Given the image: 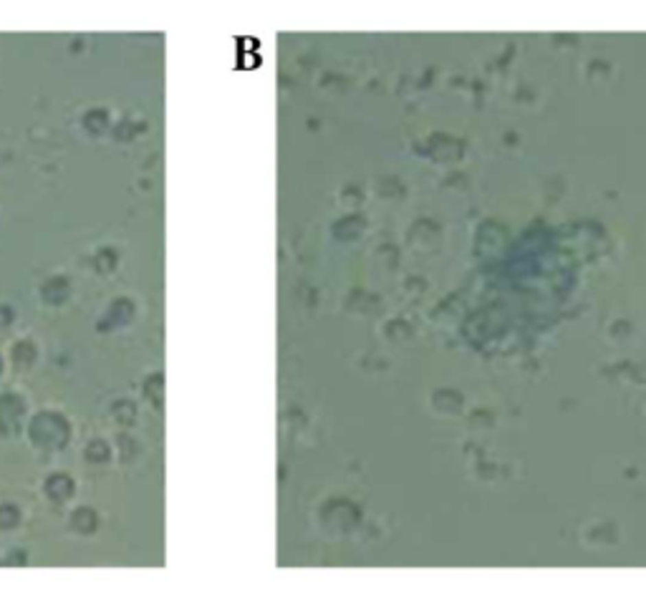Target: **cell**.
Segmentation results:
<instances>
[{
    "label": "cell",
    "mask_w": 646,
    "mask_h": 590,
    "mask_svg": "<svg viewBox=\"0 0 646 590\" xmlns=\"http://www.w3.org/2000/svg\"><path fill=\"white\" fill-rule=\"evenodd\" d=\"M144 397L152 401L154 406H162V397H164V376L162 373H152L144 384Z\"/></svg>",
    "instance_id": "9a60e30c"
},
{
    "label": "cell",
    "mask_w": 646,
    "mask_h": 590,
    "mask_svg": "<svg viewBox=\"0 0 646 590\" xmlns=\"http://www.w3.org/2000/svg\"><path fill=\"white\" fill-rule=\"evenodd\" d=\"M427 152L437 162H457L459 156L465 154V141L450 134H432L427 139Z\"/></svg>",
    "instance_id": "5b68a950"
},
{
    "label": "cell",
    "mask_w": 646,
    "mask_h": 590,
    "mask_svg": "<svg viewBox=\"0 0 646 590\" xmlns=\"http://www.w3.org/2000/svg\"><path fill=\"white\" fill-rule=\"evenodd\" d=\"M387 333H389V338L402 341V338H409V335H412V328L406 326L404 320H391L389 326H387Z\"/></svg>",
    "instance_id": "603a6c76"
},
{
    "label": "cell",
    "mask_w": 646,
    "mask_h": 590,
    "mask_svg": "<svg viewBox=\"0 0 646 590\" xmlns=\"http://www.w3.org/2000/svg\"><path fill=\"white\" fill-rule=\"evenodd\" d=\"M492 427H495V416H492V412H487V409H475V412H472V416H470V429H472L475 434L490 432Z\"/></svg>",
    "instance_id": "2e32d148"
},
{
    "label": "cell",
    "mask_w": 646,
    "mask_h": 590,
    "mask_svg": "<svg viewBox=\"0 0 646 590\" xmlns=\"http://www.w3.org/2000/svg\"><path fill=\"white\" fill-rule=\"evenodd\" d=\"M429 404H432L435 414H439V416H454V414L465 409V399L454 388H437Z\"/></svg>",
    "instance_id": "ba28073f"
},
{
    "label": "cell",
    "mask_w": 646,
    "mask_h": 590,
    "mask_svg": "<svg viewBox=\"0 0 646 590\" xmlns=\"http://www.w3.org/2000/svg\"><path fill=\"white\" fill-rule=\"evenodd\" d=\"M109 457H111V449L104 439H94V442L86 447V459H89V462H106Z\"/></svg>",
    "instance_id": "ac0fdd59"
},
{
    "label": "cell",
    "mask_w": 646,
    "mask_h": 590,
    "mask_svg": "<svg viewBox=\"0 0 646 590\" xmlns=\"http://www.w3.org/2000/svg\"><path fill=\"white\" fill-rule=\"evenodd\" d=\"M13 320H16V311L10 305H0V328L10 326Z\"/></svg>",
    "instance_id": "d4e9b609"
},
{
    "label": "cell",
    "mask_w": 646,
    "mask_h": 590,
    "mask_svg": "<svg viewBox=\"0 0 646 590\" xmlns=\"http://www.w3.org/2000/svg\"><path fill=\"white\" fill-rule=\"evenodd\" d=\"M109 126H111V119H109V111L106 109H91L84 117V129L89 134H94V137L106 134L109 132Z\"/></svg>",
    "instance_id": "4fadbf2b"
},
{
    "label": "cell",
    "mask_w": 646,
    "mask_h": 590,
    "mask_svg": "<svg viewBox=\"0 0 646 590\" xmlns=\"http://www.w3.org/2000/svg\"><path fill=\"white\" fill-rule=\"evenodd\" d=\"M10 358L18 368H28V366L36 361V346L31 341H18L10 351Z\"/></svg>",
    "instance_id": "5bb4252c"
},
{
    "label": "cell",
    "mask_w": 646,
    "mask_h": 590,
    "mask_svg": "<svg viewBox=\"0 0 646 590\" xmlns=\"http://www.w3.org/2000/svg\"><path fill=\"white\" fill-rule=\"evenodd\" d=\"M366 230L364 215H343L341 220H336L331 233L336 235V240H356Z\"/></svg>",
    "instance_id": "30bf717a"
},
{
    "label": "cell",
    "mask_w": 646,
    "mask_h": 590,
    "mask_svg": "<svg viewBox=\"0 0 646 590\" xmlns=\"http://www.w3.org/2000/svg\"><path fill=\"white\" fill-rule=\"evenodd\" d=\"M99 525V517L91 507H76L73 515H71V528L76 530L78 535H91Z\"/></svg>",
    "instance_id": "7c38bea8"
},
{
    "label": "cell",
    "mask_w": 646,
    "mask_h": 590,
    "mask_svg": "<svg viewBox=\"0 0 646 590\" xmlns=\"http://www.w3.org/2000/svg\"><path fill=\"white\" fill-rule=\"evenodd\" d=\"M0 371H3V358H0Z\"/></svg>",
    "instance_id": "4316f807"
},
{
    "label": "cell",
    "mask_w": 646,
    "mask_h": 590,
    "mask_svg": "<svg viewBox=\"0 0 646 590\" xmlns=\"http://www.w3.org/2000/svg\"><path fill=\"white\" fill-rule=\"evenodd\" d=\"M41 295H43V303L48 305H61L66 303V298L71 295V283L66 275H54L48 278L43 285H41Z\"/></svg>",
    "instance_id": "9c48e42d"
},
{
    "label": "cell",
    "mask_w": 646,
    "mask_h": 590,
    "mask_svg": "<svg viewBox=\"0 0 646 590\" xmlns=\"http://www.w3.org/2000/svg\"><path fill=\"white\" fill-rule=\"evenodd\" d=\"M581 535H584V545L588 547H608L619 543V530L614 522H591Z\"/></svg>",
    "instance_id": "52a82bcc"
},
{
    "label": "cell",
    "mask_w": 646,
    "mask_h": 590,
    "mask_svg": "<svg viewBox=\"0 0 646 590\" xmlns=\"http://www.w3.org/2000/svg\"><path fill=\"white\" fill-rule=\"evenodd\" d=\"M608 338L611 341H616V343H621V341H626L631 335V323L629 320H623V318H619V320H614L611 326H608Z\"/></svg>",
    "instance_id": "ffe728a7"
},
{
    "label": "cell",
    "mask_w": 646,
    "mask_h": 590,
    "mask_svg": "<svg viewBox=\"0 0 646 590\" xmlns=\"http://www.w3.org/2000/svg\"><path fill=\"white\" fill-rule=\"evenodd\" d=\"M475 474H477V480L492 482V480H495V474H498V467H495V464H485V459H483V462H477Z\"/></svg>",
    "instance_id": "cb8c5ba5"
},
{
    "label": "cell",
    "mask_w": 646,
    "mask_h": 590,
    "mask_svg": "<svg viewBox=\"0 0 646 590\" xmlns=\"http://www.w3.org/2000/svg\"><path fill=\"white\" fill-rule=\"evenodd\" d=\"M586 73H588V78H593V81H603V78H608V73H611V66H608L606 61H601V58H593V61H588V66H586Z\"/></svg>",
    "instance_id": "44dd1931"
},
{
    "label": "cell",
    "mask_w": 646,
    "mask_h": 590,
    "mask_svg": "<svg viewBox=\"0 0 646 590\" xmlns=\"http://www.w3.org/2000/svg\"><path fill=\"white\" fill-rule=\"evenodd\" d=\"M114 265H117V250L114 248H102L94 255V268H96V272H102V275L114 270Z\"/></svg>",
    "instance_id": "e0dca14e"
},
{
    "label": "cell",
    "mask_w": 646,
    "mask_h": 590,
    "mask_svg": "<svg viewBox=\"0 0 646 590\" xmlns=\"http://www.w3.org/2000/svg\"><path fill=\"white\" fill-rule=\"evenodd\" d=\"M18 520H21V512H18L13 505H0V530H10L16 528Z\"/></svg>",
    "instance_id": "7402d4cb"
},
{
    "label": "cell",
    "mask_w": 646,
    "mask_h": 590,
    "mask_svg": "<svg viewBox=\"0 0 646 590\" xmlns=\"http://www.w3.org/2000/svg\"><path fill=\"white\" fill-rule=\"evenodd\" d=\"M28 434H31V442L43 451H56L66 447L71 436V424L66 421V416L58 412H41L31 419V427H28Z\"/></svg>",
    "instance_id": "6da1fadb"
},
{
    "label": "cell",
    "mask_w": 646,
    "mask_h": 590,
    "mask_svg": "<svg viewBox=\"0 0 646 590\" xmlns=\"http://www.w3.org/2000/svg\"><path fill=\"white\" fill-rule=\"evenodd\" d=\"M323 522H326V528L336 530V532H346V530L356 528L358 507L346 502V499L328 502V507L323 510Z\"/></svg>",
    "instance_id": "277c9868"
},
{
    "label": "cell",
    "mask_w": 646,
    "mask_h": 590,
    "mask_svg": "<svg viewBox=\"0 0 646 590\" xmlns=\"http://www.w3.org/2000/svg\"><path fill=\"white\" fill-rule=\"evenodd\" d=\"M553 43H555V46L576 48L578 46V38H576V36H561V33H555V36H553Z\"/></svg>",
    "instance_id": "484cf974"
},
{
    "label": "cell",
    "mask_w": 646,
    "mask_h": 590,
    "mask_svg": "<svg viewBox=\"0 0 646 590\" xmlns=\"http://www.w3.org/2000/svg\"><path fill=\"white\" fill-rule=\"evenodd\" d=\"M134 318V303L132 300H126V298H119V300H114V303L106 308V313H104V318L99 320V331H114V328H122L126 326V323H132Z\"/></svg>",
    "instance_id": "8992f818"
},
{
    "label": "cell",
    "mask_w": 646,
    "mask_h": 590,
    "mask_svg": "<svg viewBox=\"0 0 646 590\" xmlns=\"http://www.w3.org/2000/svg\"><path fill=\"white\" fill-rule=\"evenodd\" d=\"M43 489H46V495L54 502H66L69 497H73V480H71L69 474H51L46 480V484H43Z\"/></svg>",
    "instance_id": "8fae6325"
},
{
    "label": "cell",
    "mask_w": 646,
    "mask_h": 590,
    "mask_svg": "<svg viewBox=\"0 0 646 590\" xmlns=\"http://www.w3.org/2000/svg\"><path fill=\"white\" fill-rule=\"evenodd\" d=\"M25 416V401L13 391L0 394V434H16Z\"/></svg>",
    "instance_id": "3957f363"
},
{
    "label": "cell",
    "mask_w": 646,
    "mask_h": 590,
    "mask_svg": "<svg viewBox=\"0 0 646 590\" xmlns=\"http://www.w3.org/2000/svg\"><path fill=\"white\" fill-rule=\"evenodd\" d=\"M111 414L117 416L122 424H134V416H137V406L132 401H117L111 406Z\"/></svg>",
    "instance_id": "d6986e66"
},
{
    "label": "cell",
    "mask_w": 646,
    "mask_h": 590,
    "mask_svg": "<svg viewBox=\"0 0 646 590\" xmlns=\"http://www.w3.org/2000/svg\"><path fill=\"white\" fill-rule=\"evenodd\" d=\"M505 242H507V227H503L500 222H495V220H487V222H483V225L477 227L475 252L480 257L500 252Z\"/></svg>",
    "instance_id": "7a4b0ae2"
}]
</instances>
